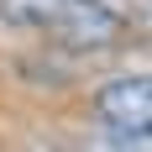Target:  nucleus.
Here are the masks:
<instances>
[{
    "label": "nucleus",
    "instance_id": "7ed1b4c3",
    "mask_svg": "<svg viewBox=\"0 0 152 152\" xmlns=\"http://www.w3.org/2000/svg\"><path fill=\"white\" fill-rule=\"evenodd\" d=\"M68 11V0H0V21L11 26H58V16Z\"/></svg>",
    "mask_w": 152,
    "mask_h": 152
},
{
    "label": "nucleus",
    "instance_id": "20e7f679",
    "mask_svg": "<svg viewBox=\"0 0 152 152\" xmlns=\"http://www.w3.org/2000/svg\"><path fill=\"white\" fill-rule=\"evenodd\" d=\"M68 5H105V0H68Z\"/></svg>",
    "mask_w": 152,
    "mask_h": 152
},
{
    "label": "nucleus",
    "instance_id": "f257e3e1",
    "mask_svg": "<svg viewBox=\"0 0 152 152\" xmlns=\"http://www.w3.org/2000/svg\"><path fill=\"white\" fill-rule=\"evenodd\" d=\"M94 115L105 126H115V137H147L152 121V79L147 74H121L105 79L94 94Z\"/></svg>",
    "mask_w": 152,
    "mask_h": 152
},
{
    "label": "nucleus",
    "instance_id": "f03ea898",
    "mask_svg": "<svg viewBox=\"0 0 152 152\" xmlns=\"http://www.w3.org/2000/svg\"><path fill=\"white\" fill-rule=\"evenodd\" d=\"M58 42L63 47H74V53H84V47H110V42H121V31H126V21H121V11H110V5H68V11L58 16Z\"/></svg>",
    "mask_w": 152,
    "mask_h": 152
}]
</instances>
